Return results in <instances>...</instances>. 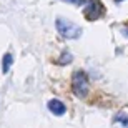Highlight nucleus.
I'll return each instance as SVG.
<instances>
[{
    "mask_svg": "<svg viewBox=\"0 0 128 128\" xmlns=\"http://www.w3.org/2000/svg\"><path fill=\"white\" fill-rule=\"evenodd\" d=\"M63 2H68L72 5H76V7H80V5H85L86 0H63Z\"/></svg>",
    "mask_w": 128,
    "mask_h": 128,
    "instance_id": "nucleus-8",
    "label": "nucleus"
},
{
    "mask_svg": "<svg viewBox=\"0 0 128 128\" xmlns=\"http://www.w3.org/2000/svg\"><path fill=\"white\" fill-rule=\"evenodd\" d=\"M12 63H14V55H12V53H5L4 58H2V73H4V75H7L10 72Z\"/></svg>",
    "mask_w": 128,
    "mask_h": 128,
    "instance_id": "nucleus-5",
    "label": "nucleus"
},
{
    "mask_svg": "<svg viewBox=\"0 0 128 128\" xmlns=\"http://www.w3.org/2000/svg\"><path fill=\"white\" fill-rule=\"evenodd\" d=\"M72 92L76 98H85L90 92V80L85 70H75L72 73Z\"/></svg>",
    "mask_w": 128,
    "mask_h": 128,
    "instance_id": "nucleus-1",
    "label": "nucleus"
},
{
    "mask_svg": "<svg viewBox=\"0 0 128 128\" xmlns=\"http://www.w3.org/2000/svg\"><path fill=\"white\" fill-rule=\"evenodd\" d=\"M113 122L116 125H120V126H123V128H128V113H125V112H120V113L115 115V118Z\"/></svg>",
    "mask_w": 128,
    "mask_h": 128,
    "instance_id": "nucleus-6",
    "label": "nucleus"
},
{
    "mask_svg": "<svg viewBox=\"0 0 128 128\" xmlns=\"http://www.w3.org/2000/svg\"><path fill=\"white\" fill-rule=\"evenodd\" d=\"M115 4H120V2H123V0H113Z\"/></svg>",
    "mask_w": 128,
    "mask_h": 128,
    "instance_id": "nucleus-10",
    "label": "nucleus"
},
{
    "mask_svg": "<svg viewBox=\"0 0 128 128\" xmlns=\"http://www.w3.org/2000/svg\"><path fill=\"white\" fill-rule=\"evenodd\" d=\"M47 106H48V110H50L55 116H62V115H65V112H66L65 103L60 102V100H57V98H52L47 103Z\"/></svg>",
    "mask_w": 128,
    "mask_h": 128,
    "instance_id": "nucleus-4",
    "label": "nucleus"
},
{
    "mask_svg": "<svg viewBox=\"0 0 128 128\" xmlns=\"http://www.w3.org/2000/svg\"><path fill=\"white\" fill-rule=\"evenodd\" d=\"M103 12H105V7L100 0H86L85 8H83V15H85L86 20H90V22L98 20L103 15Z\"/></svg>",
    "mask_w": 128,
    "mask_h": 128,
    "instance_id": "nucleus-3",
    "label": "nucleus"
},
{
    "mask_svg": "<svg viewBox=\"0 0 128 128\" xmlns=\"http://www.w3.org/2000/svg\"><path fill=\"white\" fill-rule=\"evenodd\" d=\"M123 35H126V37H128V27H126V28H123Z\"/></svg>",
    "mask_w": 128,
    "mask_h": 128,
    "instance_id": "nucleus-9",
    "label": "nucleus"
},
{
    "mask_svg": "<svg viewBox=\"0 0 128 128\" xmlns=\"http://www.w3.org/2000/svg\"><path fill=\"white\" fill-rule=\"evenodd\" d=\"M73 62V55H72L70 52H62V55L58 57V60H57V63L58 65H68V63H72Z\"/></svg>",
    "mask_w": 128,
    "mask_h": 128,
    "instance_id": "nucleus-7",
    "label": "nucleus"
},
{
    "mask_svg": "<svg viewBox=\"0 0 128 128\" xmlns=\"http://www.w3.org/2000/svg\"><path fill=\"white\" fill-rule=\"evenodd\" d=\"M55 27H57V32L60 33V37L66 38V40L80 38L82 32H83L76 24H73V22H70V20L63 18V17H57V20H55Z\"/></svg>",
    "mask_w": 128,
    "mask_h": 128,
    "instance_id": "nucleus-2",
    "label": "nucleus"
}]
</instances>
